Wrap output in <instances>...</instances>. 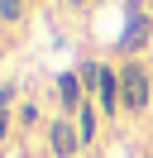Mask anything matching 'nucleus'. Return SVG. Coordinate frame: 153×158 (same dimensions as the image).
<instances>
[{"instance_id": "obj_1", "label": "nucleus", "mask_w": 153, "mask_h": 158, "mask_svg": "<svg viewBox=\"0 0 153 158\" xmlns=\"http://www.w3.org/2000/svg\"><path fill=\"white\" fill-rule=\"evenodd\" d=\"M120 91H124V106H129V110H143V106H148V77H143L139 62H129V67H124Z\"/></svg>"}, {"instance_id": "obj_2", "label": "nucleus", "mask_w": 153, "mask_h": 158, "mask_svg": "<svg viewBox=\"0 0 153 158\" xmlns=\"http://www.w3.org/2000/svg\"><path fill=\"white\" fill-rule=\"evenodd\" d=\"M96 86H101V106L115 115V106H124V91L115 86V72H105V67H101V81H96Z\"/></svg>"}, {"instance_id": "obj_3", "label": "nucleus", "mask_w": 153, "mask_h": 158, "mask_svg": "<svg viewBox=\"0 0 153 158\" xmlns=\"http://www.w3.org/2000/svg\"><path fill=\"white\" fill-rule=\"evenodd\" d=\"M76 139H81V134H76L67 120H57V125H53V153H62V158L76 153Z\"/></svg>"}, {"instance_id": "obj_4", "label": "nucleus", "mask_w": 153, "mask_h": 158, "mask_svg": "<svg viewBox=\"0 0 153 158\" xmlns=\"http://www.w3.org/2000/svg\"><path fill=\"white\" fill-rule=\"evenodd\" d=\"M143 39H148V19H143V15H134L129 34L120 39V53H134V48H143Z\"/></svg>"}, {"instance_id": "obj_5", "label": "nucleus", "mask_w": 153, "mask_h": 158, "mask_svg": "<svg viewBox=\"0 0 153 158\" xmlns=\"http://www.w3.org/2000/svg\"><path fill=\"white\" fill-rule=\"evenodd\" d=\"M57 101H62V106H81V81H76L72 72L57 77Z\"/></svg>"}, {"instance_id": "obj_6", "label": "nucleus", "mask_w": 153, "mask_h": 158, "mask_svg": "<svg viewBox=\"0 0 153 158\" xmlns=\"http://www.w3.org/2000/svg\"><path fill=\"white\" fill-rule=\"evenodd\" d=\"M0 19H10V24L19 19V0H0Z\"/></svg>"}, {"instance_id": "obj_7", "label": "nucleus", "mask_w": 153, "mask_h": 158, "mask_svg": "<svg viewBox=\"0 0 153 158\" xmlns=\"http://www.w3.org/2000/svg\"><path fill=\"white\" fill-rule=\"evenodd\" d=\"M91 129H96V115H91V106H81V139H91Z\"/></svg>"}, {"instance_id": "obj_8", "label": "nucleus", "mask_w": 153, "mask_h": 158, "mask_svg": "<svg viewBox=\"0 0 153 158\" xmlns=\"http://www.w3.org/2000/svg\"><path fill=\"white\" fill-rule=\"evenodd\" d=\"M14 96H19V91H14V86H0V110H5V106H10V101H14Z\"/></svg>"}, {"instance_id": "obj_9", "label": "nucleus", "mask_w": 153, "mask_h": 158, "mask_svg": "<svg viewBox=\"0 0 153 158\" xmlns=\"http://www.w3.org/2000/svg\"><path fill=\"white\" fill-rule=\"evenodd\" d=\"M0 139H5V110H0Z\"/></svg>"}, {"instance_id": "obj_10", "label": "nucleus", "mask_w": 153, "mask_h": 158, "mask_svg": "<svg viewBox=\"0 0 153 158\" xmlns=\"http://www.w3.org/2000/svg\"><path fill=\"white\" fill-rule=\"evenodd\" d=\"M76 5H81V0H76Z\"/></svg>"}]
</instances>
